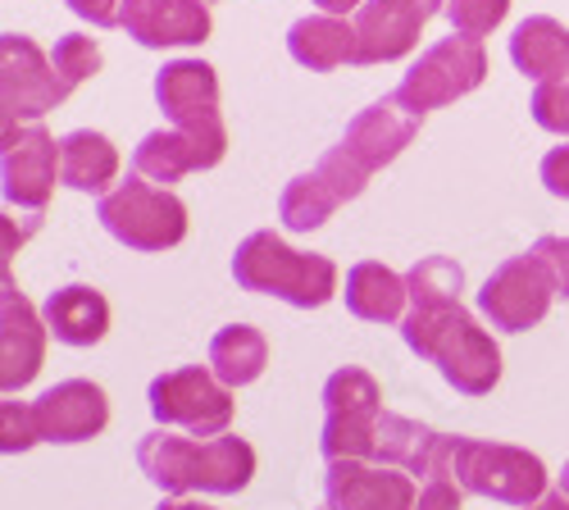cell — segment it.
Masks as SVG:
<instances>
[{
	"label": "cell",
	"mask_w": 569,
	"mask_h": 510,
	"mask_svg": "<svg viewBox=\"0 0 569 510\" xmlns=\"http://www.w3.org/2000/svg\"><path fill=\"white\" fill-rule=\"evenodd\" d=\"M137 466L164 497L214 492L232 497L256 479V447L247 438H178L156 429L137 442Z\"/></svg>",
	"instance_id": "obj_1"
},
{
	"label": "cell",
	"mask_w": 569,
	"mask_h": 510,
	"mask_svg": "<svg viewBox=\"0 0 569 510\" xmlns=\"http://www.w3.org/2000/svg\"><path fill=\"white\" fill-rule=\"evenodd\" d=\"M119 28L137 46L164 51V46H201L214 23L206 0H123Z\"/></svg>",
	"instance_id": "obj_16"
},
{
	"label": "cell",
	"mask_w": 569,
	"mask_h": 510,
	"mask_svg": "<svg viewBox=\"0 0 569 510\" xmlns=\"http://www.w3.org/2000/svg\"><path fill=\"white\" fill-rule=\"evenodd\" d=\"M510 60L515 69L533 78V82H551V78H569V28L551 14H533L515 28L510 37Z\"/></svg>",
	"instance_id": "obj_22"
},
{
	"label": "cell",
	"mask_w": 569,
	"mask_h": 510,
	"mask_svg": "<svg viewBox=\"0 0 569 510\" xmlns=\"http://www.w3.org/2000/svg\"><path fill=\"white\" fill-rule=\"evenodd\" d=\"M447 0H365L356 10V64H392L415 51V41Z\"/></svg>",
	"instance_id": "obj_12"
},
{
	"label": "cell",
	"mask_w": 569,
	"mask_h": 510,
	"mask_svg": "<svg viewBox=\"0 0 569 510\" xmlns=\"http://www.w3.org/2000/svg\"><path fill=\"white\" fill-rule=\"evenodd\" d=\"M525 510H569V497H565V492H547L542 501H533V506H525Z\"/></svg>",
	"instance_id": "obj_40"
},
{
	"label": "cell",
	"mask_w": 569,
	"mask_h": 510,
	"mask_svg": "<svg viewBox=\"0 0 569 510\" xmlns=\"http://www.w3.org/2000/svg\"><path fill=\"white\" fill-rule=\"evenodd\" d=\"M46 338H51V329H46V319L14 288L10 264H6V292H0V388H6V397H14L19 388L37 379Z\"/></svg>",
	"instance_id": "obj_13"
},
{
	"label": "cell",
	"mask_w": 569,
	"mask_h": 510,
	"mask_svg": "<svg viewBox=\"0 0 569 510\" xmlns=\"http://www.w3.org/2000/svg\"><path fill=\"white\" fill-rule=\"evenodd\" d=\"M147 401L160 429H187L192 438H223L232 424V388L206 364L169 369L151 383Z\"/></svg>",
	"instance_id": "obj_7"
},
{
	"label": "cell",
	"mask_w": 569,
	"mask_h": 510,
	"mask_svg": "<svg viewBox=\"0 0 569 510\" xmlns=\"http://www.w3.org/2000/svg\"><path fill=\"white\" fill-rule=\"evenodd\" d=\"M69 91L56 60L32 37H0V123H41V114L69 101Z\"/></svg>",
	"instance_id": "obj_8"
},
{
	"label": "cell",
	"mask_w": 569,
	"mask_h": 510,
	"mask_svg": "<svg viewBox=\"0 0 569 510\" xmlns=\"http://www.w3.org/2000/svg\"><path fill=\"white\" fill-rule=\"evenodd\" d=\"M32 414H37L41 442L69 447V442H91L97 433H106L110 401H106V392L91 383V379H64V383L46 388L32 401Z\"/></svg>",
	"instance_id": "obj_14"
},
{
	"label": "cell",
	"mask_w": 569,
	"mask_h": 510,
	"mask_svg": "<svg viewBox=\"0 0 569 510\" xmlns=\"http://www.w3.org/2000/svg\"><path fill=\"white\" fill-rule=\"evenodd\" d=\"M415 474L369 460H338L323 479L328 510H415Z\"/></svg>",
	"instance_id": "obj_15"
},
{
	"label": "cell",
	"mask_w": 569,
	"mask_h": 510,
	"mask_svg": "<svg viewBox=\"0 0 569 510\" xmlns=\"http://www.w3.org/2000/svg\"><path fill=\"white\" fill-rule=\"evenodd\" d=\"M41 442V433H37V414H32V406L28 401H0V451L6 456H14V451H28V447H37Z\"/></svg>",
	"instance_id": "obj_33"
},
{
	"label": "cell",
	"mask_w": 569,
	"mask_h": 510,
	"mask_svg": "<svg viewBox=\"0 0 569 510\" xmlns=\"http://www.w3.org/2000/svg\"><path fill=\"white\" fill-rule=\"evenodd\" d=\"M0 228H6V264H10V256H14V247H23L37 228H41V214L37 210H23V214H14V210H6V219H0Z\"/></svg>",
	"instance_id": "obj_37"
},
{
	"label": "cell",
	"mask_w": 569,
	"mask_h": 510,
	"mask_svg": "<svg viewBox=\"0 0 569 510\" xmlns=\"http://www.w3.org/2000/svg\"><path fill=\"white\" fill-rule=\"evenodd\" d=\"M64 6L87 19V23H97V28H119V10H123V0H64Z\"/></svg>",
	"instance_id": "obj_38"
},
{
	"label": "cell",
	"mask_w": 569,
	"mask_h": 510,
	"mask_svg": "<svg viewBox=\"0 0 569 510\" xmlns=\"http://www.w3.org/2000/svg\"><path fill=\"white\" fill-rule=\"evenodd\" d=\"M41 319H46V329H51L56 342H64V347H97L110 333V301L97 288L69 283V288H56L51 297H46Z\"/></svg>",
	"instance_id": "obj_19"
},
{
	"label": "cell",
	"mask_w": 569,
	"mask_h": 510,
	"mask_svg": "<svg viewBox=\"0 0 569 510\" xmlns=\"http://www.w3.org/2000/svg\"><path fill=\"white\" fill-rule=\"evenodd\" d=\"M533 256L551 269V278H556V292L560 297H569V238H556V233H542L538 242H533Z\"/></svg>",
	"instance_id": "obj_34"
},
{
	"label": "cell",
	"mask_w": 569,
	"mask_h": 510,
	"mask_svg": "<svg viewBox=\"0 0 569 510\" xmlns=\"http://www.w3.org/2000/svg\"><path fill=\"white\" fill-rule=\"evenodd\" d=\"M415 132H419V114H410L401 101H397V91L383 101H373L369 110H360L347 132H342V151L365 169V173H378L383 164H392L410 142H415Z\"/></svg>",
	"instance_id": "obj_17"
},
{
	"label": "cell",
	"mask_w": 569,
	"mask_h": 510,
	"mask_svg": "<svg viewBox=\"0 0 569 510\" xmlns=\"http://www.w3.org/2000/svg\"><path fill=\"white\" fill-rule=\"evenodd\" d=\"M456 483L473 497H492L525 510L547 497V466L525 447L465 438L456 456Z\"/></svg>",
	"instance_id": "obj_6"
},
{
	"label": "cell",
	"mask_w": 569,
	"mask_h": 510,
	"mask_svg": "<svg viewBox=\"0 0 569 510\" xmlns=\"http://www.w3.org/2000/svg\"><path fill=\"white\" fill-rule=\"evenodd\" d=\"M378 420H383V410H328L319 433V451L328 466H338V460H373Z\"/></svg>",
	"instance_id": "obj_25"
},
{
	"label": "cell",
	"mask_w": 569,
	"mask_h": 510,
	"mask_svg": "<svg viewBox=\"0 0 569 510\" xmlns=\"http://www.w3.org/2000/svg\"><path fill=\"white\" fill-rule=\"evenodd\" d=\"M401 338L419 360H433L460 397H488L501 383V347L460 301L438 310L410 306L401 319Z\"/></svg>",
	"instance_id": "obj_2"
},
{
	"label": "cell",
	"mask_w": 569,
	"mask_h": 510,
	"mask_svg": "<svg viewBox=\"0 0 569 510\" xmlns=\"http://www.w3.org/2000/svg\"><path fill=\"white\" fill-rule=\"evenodd\" d=\"M342 297H347V310L356 319H365V323H401L410 314L406 310V301H410L406 278L397 269H388V264H378V260L351 264Z\"/></svg>",
	"instance_id": "obj_21"
},
{
	"label": "cell",
	"mask_w": 569,
	"mask_h": 510,
	"mask_svg": "<svg viewBox=\"0 0 569 510\" xmlns=\"http://www.w3.org/2000/svg\"><path fill=\"white\" fill-rule=\"evenodd\" d=\"M156 510H214V506H206V501H182V497H178V501H160Z\"/></svg>",
	"instance_id": "obj_41"
},
{
	"label": "cell",
	"mask_w": 569,
	"mask_h": 510,
	"mask_svg": "<svg viewBox=\"0 0 569 510\" xmlns=\"http://www.w3.org/2000/svg\"><path fill=\"white\" fill-rule=\"evenodd\" d=\"M315 6L323 10V14H338V19H347V14H356L365 0H315Z\"/></svg>",
	"instance_id": "obj_39"
},
{
	"label": "cell",
	"mask_w": 569,
	"mask_h": 510,
	"mask_svg": "<svg viewBox=\"0 0 569 510\" xmlns=\"http://www.w3.org/2000/svg\"><path fill=\"white\" fill-rule=\"evenodd\" d=\"M228 156V128L223 119H206V123H187V128H156L137 142L132 151V169L151 182H178L187 173L214 169Z\"/></svg>",
	"instance_id": "obj_11"
},
{
	"label": "cell",
	"mask_w": 569,
	"mask_h": 510,
	"mask_svg": "<svg viewBox=\"0 0 569 510\" xmlns=\"http://www.w3.org/2000/svg\"><path fill=\"white\" fill-rule=\"evenodd\" d=\"M560 492L569 497V460H565V470H560Z\"/></svg>",
	"instance_id": "obj_42"
},
{
	"label": "cell",
	"mask_w": 569,
	"mask_h": 510,
	"mask_svg": "<svg viewBox=\"0 0 569 510\" xmlns=\"http://www.w3.org/2000/svg\"><path fill=\"white\" fill-rule=\"evenodd\" d=\"M97 219L128 251H169L187 238V206L141 173H132L128 182L101 197Z\"/></svg>",
	"instance_id": "obj_4"
},
{
	"label": "cell",
	"mask_w": 569,
	"mask_h": 510,
	"mask_svg": "<svg viewBox=\"0 0 569 510\" xmlns=\"http://www.w3.org/2000/svg\"><path fill=\"white\" fill-rule=\"evenodd\" d=\"M529 110H533V123H538V128L569 137V78L538 82V87H533Z\"/></svg>",
	"instance_id": "obj_31"
},
{
	"label": "cell",
	"mask_w": 569,
	"mask_h": 510,
	"mask_svg": "<svg viewBox=\"0 0 569 510\" xmlns=\"http://www.w3.org/2000/svg\"><path fill=\"white\" fill-rule=\"evenodd\" d=\"M556 278L551 269L529 251V256H510L506 264L492 269V278L479 288V310L492 329L501 333H525L533 323L547 319L551 301H556Z\"/></svg>",
	"instance_id": "obj_9"
},
{
	"label": "cell",
	"mask_w": 569,
	"mask_h": 510,
	"mask_svg": "<svg viewBox=\"0 0 569 510\" xmlns=\"http://www.w3.org/2000/svg\"><path fill=\"white\" fill-rule=\"evenodd\" d=\"M488 78V51L479 37H442L438 46H429L401 78L397 87V101L410 110V114H429V110H442L460 97H469L473 87H483Z\"/></svg>",
	"instance_id": "obj_5"
},
{
	"label": "cell",
	"mask_w": 569,
	"mask_h": 510,
	"mask_svg": "<svg viewBox=\"0 0 569 510\" xmlns=\"http://www.w3.org/2000/svg\"><path fill=\"white\" fill-rule=\"evenodd\" d=\"M460 492L465 488L456 479H429L419 488V497H415V510H465Z\"/></svg>",
	"instance_id": "obj_35"
},
{
	"label": "cell",
	"mask_w": 569,
	"mask_h": 510,
	"mask_svg": "<svg viewBox=\"0 0 569 510\" xmlns=\"http://www.w3.org/2000/svg\"><path fill=\"white\" fill-rule=\"evenodd\" d=\"M156 101L173 128L219 119V78L206 60H173L156 73Z\"/></svg>",
	"instance_id": "obj_18"
},
{
	"label": "cell",
	"mask_w": 569,
	"mask_h": 510,
	"mask_svg": "<svg viewBox=\"0 0 569 510\" xmlns=\"http://www.w3.org/2000/svg\"><path fill=\"white\" fill-rule=\"evenodd\" d=\"M0 178H6V210H46L60 178V142L41 123H0Z\"/></svg>",
	"instance_id": "obj_10"
},
{
	"label": "cell",
	"mask_w": 569,
	"mask_h": 510,
	"mask_svg": "<svg viewBox=\"0 0 569 510\" xmlns=\"http://www.w3.org/2000/svg\"><path fill=\"white\" fill-rule=\"evenodd\" d=\"M232 278L242 292L278 297L297 310H319L338 297V264L319 251H292L269 228L242 238L232 251Z\"/></svg>",
	"instance_id": "obj_3"
},
{
	"label": "cell",
	"mask_w": 569,
	"mask_h": 510,
	"mask_svg": "<svg viewBox=\"0 0 569 510\" xmlns=\"http://www.w3.org/2000/svg\"><path fill=\"white\" fill-rule=\"evenodd\" d=\"M323 410H383V388L369 369L347 364L323 383Z\"/></svg>",
	"instance_id": "obj_28"
},
{
	"label": "cell",
	"mask_w": 569,
	"mask_h": 510,
	"mask_svg": "<svg viewBox=\"0 0 569 510\" xmlns=\"http://www.w3.org/2000/svg\"><path fill=\"white\" fill-rule=\"evenodd\" d=\"M442 14L460 37H488L510 14V0H447Z\"/></svg>",
	"instance_id": "obj_30"
},
{
	"label": "cell",
	"mask_w": 569,
	"mask_h": 510,
	"mask_svg": "<svg viewBox=\"0 0 569 510\" xmlns=\"http://www.w3.org/2000/svg\"><path fill=\"white\" fill-rule=\"evenodd\" d=\"M542 188L560 201H569V147H551L542 156Z\"/></svg>",
	"instance_id": "obj_36"
},
{
	"label": "cell",
	"mask_w": 569,
	"mask_h": 510,
	"mask_svg": "<svg viewBox=\"0 0 569 510\" xmlns=\"http://www.w3.org/2000/svg\"><path fill=\"white\" fill-rule=\"evenodd\" d=\"M288 56L301 69H310V73H328V69L356 64V23H347L338 14L297 19L288 28Z\"/></svg>",
	"instance_id": "obj_20"
},
{
	"label": "cell",
	"mask_w": 569,
	"mask_h": 510,
	"mask_svg": "<svg viewBox=\"0 0 569 510\" xmlns=\"http://www.w3.org/2000/svg\"><path fill=\"white\" fill-rule=\"evenodd\" d=\"M51 60H56L60 78H64L69 87H78V82H87L91 73H101V46H97V37H87V32H64V37L56 41Z\"/></svg>",
	"instance_id": "obj_29"
},
{
	"label": "cell",
	"mask_w": 569,
	"mask_h": 510,
	"mask_svg": "<svg viewBox=\"0 0 569 510\" xmlns=\"http://www.w3.org/2000/svg\"><path fill=\"white\" fill-rule=\"evenodd\" d=\"M406 288H410V306H419V310L456 306L460 301V288H465V269L451 256H423L406 273Z\"/></svg>",
	"instance_id": "obj_27"
},
{
	"label": "cell",
	"mask_w": 569,
	"mask_h": 510,
	"mask_svg": "<svg viewBox=\"0 0 569 510\" xmlns=\"http://www.w3.org/2000/svg\"><path fill=\"white\" fill-rule=\"evenodd\" d=\"M342 206V197L328 188L319 173H297L278 197V219L292 228V233H315L319 223L333 219V210Z\"/></svg>",
	"instance_id": "obj_26"
},
{
	"label": "cell",
	"mask_w": 569,
	"mask_h": 510,
	"mask_svg": "<svg viewBox=\"0 0 569 510\" xmlns=\"http://www.w3.org/2000/svg\"><path fill=\"white\" fill-rule=\"evenodd\" d=\"M315 173L328 182V188H333L342 201H356L365 188H369V173L342 151V147H333V151H323L319 156V164H315Z\"/></svg>",
	"instance_id": "obj_32"
},
{
	"label": "cell",
	"mask_w": 569,
	"mask_h": 510,
	"mask_svg": "<svg viewBox=\"0 0 569 510\" xmlns=\"http://www.w3.org/2000/svg\"><path fill=\"white\" fill-rule=\"evenodd\" d=\"M119 173V151L106 132H64L60 137V182L73 192H106Z\"/></svg>",
	"instance_id": "obj_23"
},
{
	"label": "cell",
	"mask_w": 569,
	"mask_h": 510,
	"mask_svg": "<svg viewBox=\"0 0 569 510\" xmlns=\"http://www.w3.org/2000/svg\"><path fill=\"white\" fill-rule=\"evenodd\" d=\"M269 364V342L256 323H228L210 342V369L219 374V383L228 388H247L264 374Z\"/></svg>",
	"instance_id": "obj_24"
}]
</instances>
